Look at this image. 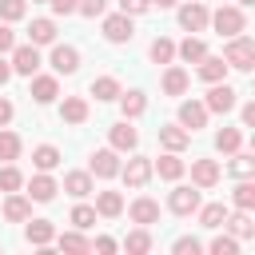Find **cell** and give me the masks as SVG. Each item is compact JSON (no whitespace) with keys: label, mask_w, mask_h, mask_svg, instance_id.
Masks as SVG:
<instances>
[{"label":"cell","mask_w":255,"mask_h":255,"mask_svg":"<svg viewBox=\"0 0 255 255\" xmlns=\"http://www.w3.org/2000/svg\"><path fill=\"white\" fill-rule=\"evenodd\" d=\"M223 60L227 68H239V72H251L255 68V40L251 36H227V48H223Z\"/></svg>","instance_id":"1"},{"label":"cell","mask_w":255,"mask_h":255,"mask_svg":"<svg viewBox=\"0 0 255 255\" xmlns=\"http://www.w3.org/2000/svg\"><path fill=\"white\" fill-rule=\"evenodd\" d=\"M219 36H239L243 28H247V16H243V8H235V4H223L219 12H211V20H207Z\"/></svg>","instance_id":"2"},{"label":"cell","mask_w":255,"mask_h":255,"mask_svg":"<svg viewBox=\"0 0 255 255\" xmlns=\"http://www.w3.org/2000/svg\"><path fill=\"white\" fill-rule=\"evenodd\" d=\"M235 104H239V92H235L231 84H223V80L211 84V92H207V100H203V108H207V112H219V116H227Z\"/></svg>","instance_id":"3"},{"label":"cell","mask_w":255,"mask_h":255,"mask_svg":"<svg viewBox=\"0 0 255 255\" xmlns=\"http://www.w3.org/2000/svg\"><path fill=\"white\" fill-rule=\"evenodd\" d=\"M8 64H12V72H20V76H36V68H40V48H36V44H16Z\"/></svg>","instance_id":"4"},{"label":"cell","mask_w":255,"mask_h":255,"mask_svg":"<svg viewBox=\"0 0 255 255\" xmlns=\"http://www.w3.org/2000/svg\"><path fill=\"white\" fill-rule=\"evenodd\" d=\"M104 36H108L112 44H128V40L135 36V28H131V16H128V12L104 16Z\"/></svg>","instance_id":"5"},{"label":"cell","mask_w":255,"mask_h":255,"mask_svg":"<svg viewBox=\"0 0 255 255\" xmlns=\"http://www.w3.org/2000/svg\"><path fill=\"white\" fill-rule=\"evenodd\" d=\"M48 64H52V72H56V76H72V72L80 68V52H76L72 44H56V48H52V56H48Z\"/></svg>","instance_id":"6"},{"label":"cell","mask_w":255,"mask_h":255,"mask_svg":"<svg viewBox=\"0 0 255 255\" xmlns=\"http://www.w3.org/2000/svg\"><path fill=\"white\" fill-rule=\"evenodd\" d=\"M120 155H116V147H100V151H92V175H100V179H112V175H120Z\"/></svg>","instance_id":"7"},{"label":"cell","mask_w":255,"mask_h":255,"mask_svg":"<svg viewBox=\"0 0 255 255\" xmlns=\"http://www.w3.org/2000/svg\"><path fill=\"white\" fill-rule=\"evenodd\" d=\"M207 108L199 104V100H183L179 104V128H187V131H199V128H207Z\"/></svg>","instance_id":"8"},{"label":"cell","mask_w":255,"mask_h":255,"mask_svg":"<svg viewBox=\"0 0 255 255\" xmlns=\"http://www.w3.org/2000/svg\"><path fill=\"white\" fill-rule=\"evenodd\" d=\"M207 20H211V12L203 8V0H191V4H183V8H179V24H183L187 32H203V28H207Z\"/></svg>","instance_id":"9"},{"label":"cell","mask_w":255,"mask_h":255,"mask_svg":"<svg viewBox=\"0 0 255 255\" xmlns=\"http://www.w3.org/2000/svg\"><path fill=\"white\" fill-rule=\"evenodd\" d=\"M56 191H60V183H56L48 171H40V175H32V179H28V199H36V203H52V199H56Z\"/></svg>","instance_id":"10"},{"label":"cell","mask_w":255,"mask_h":255,"mask_svg":"<svg viewBox=\"0 0 255 255\" xmlns=\"http://www.w3.org/2000/svg\"><path fill=\"white\" fill-rule=\"evenodd\" d=\"M128 215H131V223H139V227H151V223H159V203H155L151 195H139V199L128 207Z\"/></svg>","instance_id":"11"},{"label":"cell","mask_w":255,"mask_h":255,"mask_svg":"<svg viewBox=\"0 0 255 255\" xmlns=\"http://www.w3.org/2000/svg\"><path fill=\"white\" fill-rule=\"evenodd\" d=\"M120 175L128 179V187H143L151 179V159L147 155H135V159H128V167H120Z\"/></svg>","instance_id":"12"},{"label":"cell","mask_w":255,"mask_h":255,"mask_svg":"<svg viewBox=\"0 0 255 255\" xmlns=\"http://www.w3.org/2000/svg\"><path fill=\"white\" fill-rule=\"evenodd\" d=\"M167 207H171L175 215H195V207H199V191H195V187H175V191L167 195Z\"/></svg>","instance_id":"13"},{"label":"cell","mask_w":255,"mask_h":255,"mask_svg":"<svg viewBox=\"0 0 255 255\" xmlns=\"http://www.w3.org/2000/svg\"><path fill=\"white\" fill-rule=\"evenodd\" d=\"M187 84H191V80H187V72H183L179 64H167V68H163V80H159L163 96H183Z\"/></svg>","instance_id":"14"},{"label":"cell","mask_w":255,"mask_h":255,"mask_svg":"<svg viewBox=\"0 0 255 255\" xmlns=\"http://www.w3.org/2000/svg\"><path fill=\"white\" fill-rule=\"evenodd\" d=\"M108 139H112V147H116V151H131V147L139 143V135H135V128H131L128 120L112 124V128H108Z\"/></svg>","instance_id":"15"},{"label":"cell","mask_w":255,"mask_h":255,"mask_svg":"<svg viewBox=\"0 0 255 255\" xmlns=\"http://www.w3.org/2000/svg\"><path fill=\"white\" fill-rule=\"evenodd\" d=\"M183 171H187V163L179 159V151H167V155H159L151 163V175H159V179H179Z\"/></svg>","instance_id":"16"},{"label":"cell","mask_w":255,"mask_h":255,"mask_svg":"<svg viewBox=\"0 0 255 255\" xmlns=\"http://www.w3.org/2000/svg\"><path fill=\"white\" fill-rule=\"evenodd\" d=\"M191 183L195 187H215L219 183V163L215 159H195L191 163Z\"/></svg>","instance_id":"17"},{"label":"cell","mask_w":255,"mask_h":255,"mask_svg":"<svg viewBox=\"0 0 255 255\" xmlns=\"http://www.w3.org/2000/svg\"><path fill=\"white\" fill-rule=\"evenodd\" d=\"M28 215H32V199L8 191V199H4V219H8V223H24Z\"/></svg>","instance_id":"18"},{"label":"cell","mask_w":255,"mask_h":255,"mask_svg":"<svg viewBox=\"0 0 255 255\" xmlns=\"http://www.w3.org/2000/svg\"><path fill=\"white\" fill-rule=\"evenodd\" d=\"M24 223H28V219H24ZM24 239H28L32 247H48V243L56 239V227H52L48 219H32V223L24 227Z\"/></svg>","instance_id":"19"},{"label":"cell","mask_w":255,"mask_h":255,"mask_svg":"<svg viewBox=\"0 0 255 255\" xmlns=\"http://www.w3.org/2000/svg\"><path fill=\"white\" fill-rule=\"evenodd\" d=\"M36 104H52L56 96H60V84H56V76H32V92H28Z\"/></svg>","instance_id":"20"},{"label":"cell","mask_w":255,"mask_h":255,"mask_svg":"<svg viewBox=\"0 0 255 255\" xmlns=\"http://www.w3.org/2000/svg\"><path fill=\"white\" fill-rule=\"evenodd\" d=\"M60 120H64V124H84V120H88V100H84V96H64Z\"/></svg>","instance_id":"21"},{"label":"cell","mask_w":255,"mask_h":255,"mask_svg":"<svg viewBox=\"0 0 255 255\" xmlns=\"http://www.w3.org/2000/svg\"><path fill=\"white\" fill-rule=\"evenodd\" d=\"M159 143H163L167 151H183V147L191 143V131L179 128V124H167V128H159Z\"/></svg>","instance_id":"22"},{"label":"cell","mask_w":255,"mask_h":255,"mask_svg":"<svg viewBox=\"0 0 255 255\" xmlns=\"http://www.w3.org/2000/svg\"><path fill=\"white\" fill-rule=\"evenodd\" d=\"M223 76H227V60L223 56H203L199 60V80L203 84H219Z\"/></svg>","instance_id":"23"},{"label":"cell","mask_w":255,"mask_h":255,"mask_svg":"<svg viewBox=\"0 0 255 255\" xmlns=\"http://www.w3.org/2000/svg\"><path fill=\"white\" fill-rule=\"evenodd\" d=\"M64 191H68L72 199L92 195V171H68V175H64Z\"/></svg>","instance_id":"24"},{"label":"cell","mask_w":255,"mask_h":255,"mask_svg":"<svg viewBox=\"0 0 255 255\" xmlns=\"http://www.w3.org/2000/svg\"><path fill=\"white\" fill-rule=\"evenodd\" d=\"M223 227H227L235 239H251V235H255V223H251L247 211H235V215L227 211V215H223Z\"/></svg>","instance_id":"25"},{"label":"cell","mask_w":255,"mask_h":255,"mask_svg":"<svg viewBox=\"0 0 255 255\" xmlns=\"http://www.w3.org/2000/svg\"><path fill=\"white\" fill-rule=\"evenodd\" d=\"M175 56H179L183 64H199V60L207 56V44H203L199 36H187V40H183V44L175 48Z\"/></svg>","instance_id":"26"},{"label":"cell","mask_w":255,"mask_h":255,"mask_svg":"<svg viewBox=\"0 0 255 255\" xmlns=\"http://www.w3.org/2000/svg\"><path fill=\"white\" fill-rule=\"evenodd\" d=\"M116 100H120V108H124V120H135V116H143V112H147L143 92H120Z\"/></svg>","instance_id":"27"},{"label":"cell","mask_w":255,"mask_h":255,"mask_svg":"<svg viewBox=\"0 0 255 255\" xmlns=\"http://www.w3.org/2000/svg\"><path fill=\"white\" fill-rule=\"evenodd\" d=\"M120 211H124V195H120V191H100V195H96V215L116 219Z\"/></svg>","instance_id":"28"},{"label":"cell","mask_w":255,"mask_h":255,"mask_svg":"<svg viewBox=\"0 0 255 255\" xmlns=\"http://www.w3.org/2000/svg\"><path fill=\"white\" fill-rule=\"evenodd\" d=\"M231 203H235L239 211H251V207H255V183H251L247 175L235 183V191H231Z\"/></svg>","instance_id":"29"},{"label":"cell","mask_w":255,"mask_h":255,"mask_svg":"<svg viewBox=\"0 0 255 255\" xmlns=\"http://www.w3.org/2000/svg\"><path fill=\"white\" fill-rule=\"evenodd\" d=\"M32 163H36V171H52V167H60V151L52 143H40L32 151Z\"/></svg>","instance_id":"30"},{"label":"cell","mask_w":255,"mask_h":255,"mask_svg":"<svg viewBox=\"0 0 255 255\" xmlns=\"http://www.w3.org/2000/svg\"><path fill=\"white\" fill-rule=\"evenodd\" d=\"M28 36H32L28 44H36V48H40V44H52V40H56V24H52V20H32Z\"/></svg>","instance_id":"31"},{"label":"cell","mask_w":255,"mask_h":255,"mask_svg":"<svg viewBox=\"0 0 255 255\" xmlns=\"http://www.w3.org/2000/svg\"><path fill=\"white\" fill-rule=\"evenodd\" d=\"M147 56H151L155 64H171V60H175V44H171L167 36H155L151 48H147Z\"/></svg>","instance_id":"32"},{"label":"cell","mask_w":255,"mask_h":255,"mask_svg":"<svg viewBox=\"0 0 255 255\" xmlns=\"http://www.w3.org/2000/svg\"><path fill=\"white\" fill-rule=\"evenodd\" d=\"M92 96H96V100H116V96H120V80H116V76L92 80Z\"/></svg>","instance_id":"33"},{"label":"cell","mask_w":255,"mask_h":255,"mask_svg":"<svg viewBox=\"0 0 255 255\" xmlns=\"http://www.w3.org/2000/svg\"><path fill=\"white\" fill-rule=\"evenodd\" d=\"M239 143H243V131H239V128H223V131L215 135V147H219L223 155H231V151H239Z\"/></svg>","instance_id":"34"},{"label":"cell","mask_w":255,"mask_h":255,"mask_svg":"<svg viewBox=\"0 0 255 255\" xmlns=\"http://www.w3.org/2000/svg\"><path fill=\"white\" fill-rule=\"evenodd\" d=\"M195 211H199V223H203V227H211V231L223 227V215H227L223 203H207V207H195Z\"/></svg>","instance_id":"35"},{"label":"cell","mask_w":255,"mask_h":255,"mask_svg":"<svg viewBox=\"0 0 255 255\" xmlns=\"http://www.w3.org/2000/svg\"><path fill=\"white\" fill-rule=\"evenodd\" d=\"M60 251H72V255H84V251H92V243L80 235V231H64L60 235Z\"/></svg>","instance_id":"36"},{"label":"cell","mask_w":255,"mask_h":255,"mask_svg":"<svg viewBox=\"0 0 255 255\" xmlns=\"http://www.w3.org/2000/svg\"><path fill=\"white\" fill-rule=\"evenodd\" d=\"M124 247H128L131 255H143V251H151V235H147V227H139V231H131V235L124 239Z\"/></svg>","instance_id":"37"},{"label":"cell","mask_w":255,"mask_h":255,"mask_svg":"<svg viewBox=\"0 0 255 255\" xmlns=\"http://www.w3.org/2000/svg\"><path fill=\"white\" fill-rule=\"evenodd\" d=\"M16 155H20V135H16V131H4V128H0V159H8V163H12Z\"/></svg>","instance_id":"38"},{"label":"cell","mask_w":255,"mask_h":255,"mask_svg":"<svg viewBox=\"0 0 255 255\" xmlns=\"http://www.w3.org/2000/svg\"><path fill=\"white\" fill-rule=\"evenodd\" d=\"M24 12H28V4H24V0H0V20H4V24L24 20Z\"/></svg>","instance_id":"39"},{"label":"cell","mask_w":255,"mask_h":255,"mask_svg":"<svg viewBox=\"0 0 255 255\" xmlns=\"http://www.w3.org/2000/svg\"><path fill=\"white\" fill-rule=\"evenodd\" d=\"M72 223H76V231H88V227L96 223V207H88V203H76V207H72Z\"/></svg>","instance_id":"40"},{"label":"cell","mask_w":255,"mask_h":255,"mask_svg":"<svg viewBox=\"0 0 255 255\" xmlns=\"http://www.w3.org/2000/svg\"><path fill=\"white\" fill-rule=\"evenodd\" d=\"M24 187V175L8 163V167H0V191H20Z\"/></svg>","instance_id":"41"},{"label":"cell","mask_w":255,"mask_h":255,"mask_svg":"<svg viewBox=\"0 0 255 255\" xmlns=\"http://www.w3.org/2000/svg\"><path fill=\"white\" fill-rule=\"evenodd\" d=\"M251 171H255V159H251L247 151H235V159H231V175L243 179V175H251Z\"/></svg>","instance_id":"42"},{"label":"cell","mask_w":255,"mask_h":255,"mask_svg":"<svg viewBox=\"0 0 255 255\" xmlns=\"http://www.w3.org/2000/svg\"><path fill=\"white\" fill-rule=\"evenodd\" d=\"M171 251H175V255H199V251H203V243H199L195 235H183V239H175V243H171Z\"/></svg>","instance_id":"43"},{"label":"cell","mask_w":255,"mask_h":255,"mask_svg":"<svg viewBox=\"0 0 255 255\" xmlns=\"http://www.w3.org/2000/svg\"><path fill=\"white\" fill-rule=\"evenodd\" d=\"M207 251H211V255H235V251H239V243H235L231 235H215Z\"/></svg>","instance_id":"44"},{"label":"cell","mask_w":255,"mask_h":255,"mask_svg":"<svg viewBox=\"0 0 255 255\" xmlns=\"http://www.w3.org/2000/svg\"><path fill=\"white\" fill-rule=\"evenodd\" d=\"M76 12H84V16H104V12H108V0H80Z\"/></svg>","instance_id":"45"},{"label":"cell","mask_w":255,"mask_h":255,"mask_svg":"<svg viewBox=\"0 0 255 255\" xmlns=\"http://www.w3.org/2000/svg\"><path fill=\"white\" fill-rule=\"evenodd\" d=\"M147 8H151V0H120V12H128V16H139Z\"/></svg>","instance_id":"46"},{"label":"cell","mask_w":255,"mask_h":255,"mask_svg":"<svg viewBox=\"0 0 255 255\" xmlns=\"http://www.w3.org/2000/svg\"><path fill=\"white\" fill-rule=\"evenodd\" d=\"M12 48H16V32H12L8 24H0V56H4V52H12Z\"/></svg>","instance_id":"47"},{"label":"cell","mask_w":255,"mask_h":255,"mask_svg":"<svg viewBox=\"0 0 255 255\" xmlns=\"http://www.w3.org/2000/svg\"><path fill=\"white\" fill-rule=\"evenodd\" d=\"M52 4V12H60V16H72L76 8H80V0H48Z\"/></svg>","instance_id":"48"},{"label":"cell","mask_w":255,"mask_h":255,"mask_svg":"<svg viewBox=\"0 0 255 255\" xmlns=\"http://www.w3.org/2000/svg\"><path fill=\"white\" fill-rule=\"evenodd\" d=\"M12 116H16L12 100H4V96H0V128H8V124H12Z\"/></svg>","instance_id":"49"},{"label":"cell","mask_w":255,"mask_h":255,"mask_svg":"<svg viewBox=\"0 0 255 255\" xmlns=\"http://www.w3.org/2000/svg\"><path fill=\"white\" fill-rule=\"evenodd\" d=\"M96 251H100V255H112V251H116V239H112V235H100V239H96Z\"/></svg>","instance_id":"50"},{"label":"cell","mask_w":255,"mask_h":255,"mask_svg":"<svg viewBox=\"0 0 255 255\" xmlns=\"http://www.w3.org/2000/svg\"><path fill=\"white\" fill-rule=\"evenodd\" d=\"M8 80H12V64H8V60H4V56H0V88H4V84H8Z\"/></svg>","instance_id":"51"},{"label":"cell","mask_w":255,"mask_h":255,"mask_svg":"<svg viewBox=\"0 0 255 255\" xmlns=\"http://www.w3.org/2000/svg\"><path fill=\"white\" fill-rule=\"evenodd\" d=\"M239 116H243V124H255V104H243V112H239Z\"/></svg>","instance_id":"52"},{"label":"cell","mask_w":255,"mask_h":255,"mask_svg":"<svg viewBox=\"0 0 255 255\" xmlns=\"http://www.w3.org/2000/svg\"><path fill=\"white\" fill-rule=\"evenodd\" d=\"M151 4H155V8H175L179 0H151Z\"/></svg>","instance_id":"53"},{"label":"cell","mask_w":255,"mask_h":255,"mask_svg":"<svg viewBox=\"0 0 255 255\" xmlns=\"http://www.w3.org/2000/svg\"><path fill=\"white\" fill-rule=\"evenodd\" d=\"M239 4H255V0H239Z\"/></svg>","instance_id":"54"}]
</instances>
